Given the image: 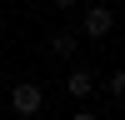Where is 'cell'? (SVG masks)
Returning a JSON list of instances; mask_svg holds the SVG:
<instances>
[{
    "mask_svg": "<svg viewBox=\"0 0 125 120\" xmlns=\"http://www.w3.org/2000/svg\"><path fill=\"white\" fill-rule=\"evenodd\" d=\"M10 105H15V115H40V105H45V90H40L35 80H20V85L10 90Z\"/></svg>",
    "mask_w": 125,
    "mask_h": 120,
    "instance_id": "1",
    "label": "cell"
},
{
    "mask_svg": "<svg viewBox=\"0 0 125 120\" xmlns=\"http://www.w3.org/2000/svg\"><path fill=\"white\" fill-rule=\"evenodd\" d=\"M80 30H85L90 40H100V35H110V30H115V10H110V5H90L85 15H80Z\"/></svg>",
    "mask_w": 125,
    "mask_h": 120,
    "instance_id": "2",
    "label": "cell"
},
{
    "mask_svg": "<svg viewBox=\"0 0 125 120\" xmlns=\"http://www.w3.org/2000/svg\"><path fill=\"white\" fill-rule=\"evenodd\" d=\"M75 45H80V40H75V30H55V35H50V50H55V55H75Z\"/></svg>",
    "mask_w": 125,
    "mask_h": 120,
    "instance_id": "3",
    "label": "cell"
},
{
    "mask_svg": "<svg viewBox=\"0 0 125 120\" xmlns=\"http://www.w3.org/2000/svg\"><path fill=\"white\" fill-rule=\"evenodd\" d=\"M65 90H70V95H90V90H95V75H90V70H70Z\"/></svg>",
    "mask_w": 125,
    "mask_h": 120,
    "instance_id": "4",
    "label": "cell"
},
{
    "mask_svg": "<svg viewBox=\"0 0 125 120\" xmlns=\"http://www.w3.org/2000/svg\"><path fill=\"white\" fill-rule=\"evenodd\" d=\"M55 10H75V0H55Z\"/></svg>",
    "mask_w": 125,
    "mask_h": 120,
    "instance_id": "5",
    "label": "cell"
},
{
    "mask_svg": "<svg viewBox=\"0 0 125 120\" xmlns=\"http://www.w3.org/2000/svg\"><path fill=\"white\" fill-rule=\"evenodd\" d=\"M70 120H95V115H90V110H80V115H70Z\"/></svg>",
    "mask_w": 125,
    "mask_h": 120,
    "instance_id": "6",
    "label": "cell"
}]
</instances>
